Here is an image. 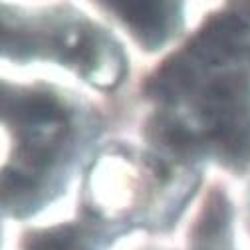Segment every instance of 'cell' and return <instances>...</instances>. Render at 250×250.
<instances>
[{
	"mask_svg": "<svg viewBox=\"0 0 250 250\" xmlns=\"http://www.w3.org/2000/svg\"><path fill=\"white\" fill-rule=\"evenodd\" d=\"M119 8L123 20L127 22L139 38L145 44L159 46L165 34V22H167V4L161 2H121V4H111Z\"/></svg>",
	"mask_w": 250,
	"mask_h": 250,
	"instance_id": "1",
	"label": "cell"
},
{
	"mask_svg": "<svg viewBox=\"0 0 250 250\" xmlns=\"http://www.w3.org/2000/svg\"><path fill=\"white\" fill-rule=\"evenodd\" d=\"M227 223V210H225V203L218 201L214 205H210L205 212L203 218V230L205 232H218L223 229V225Z\"/></svg>",
	"mask_w": 250,
	"mask_h": 250,
	"instance_id": "4",
	"label": "cell"
},
{
	"mask_svg": "<svg viewBox=\"0 0 250 250\" xmlns=\"http://www.w3.org/2000/svg\"><path fill=\"white\" fill-rule=\"evenodd\" d=\"M14 115L24 123H28V121H50V119L58 117V107L50 100L34 96V98L22 100L14 107Z\"/></svg>",
	"mask_w": 250,
	"mask_h": 250,
	"instance_id": "2",
	"label": "cell"
},
{
	"mask_svg": "<svg viewBox=\"0 0 250 250\" xmlns=\"http://www.w3.org/2000/svg\"><path fill=\"white\" fill-rule=\"evenodd\" d=\"M4 187H6V191L20 193V191H26L30 187V181L26 177H22L20 173H8L4 177Z\"/></svg>",
	"mask_w": 250,
	"mask_h": 250,
	"instance_id": "5",
	"label": "cell"
},
{
	"mask_svg": "<svg viewBox=\"0 0 250 250\" xmlns=\"http://www.w3.org/2000/svg\"><path fill=\"white\" fill-rule=\"evenodd\" d=\"M74 232L70 229H56L30 238L28 250H72Z\"/></svg>",
	"mask_w": 250,
	"mask_h": 250,
	"instance_id": "3",
	"label": "cell"
}]
</instances>
